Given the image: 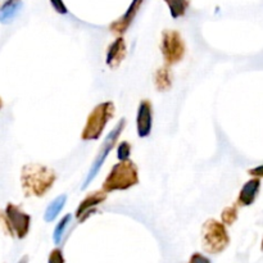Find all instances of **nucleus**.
I'll return each mask as SVG.
<instances>
[{
	"mask_svg": "<svg viewBox=\"0 0 263 263\" xmlns=\"http://www.w3.org/2000/svg\"><path fill=\"white\" fill-rule=\"evenodd\" d=\"M55 180V171L43 164L30 163L22 167L21 184L25 197H44L53 187Z\"/></svg>",
	"mask_w": 263,
	"mask_h": 263,
	"instance_id": "nucleus-1",
	"label": "nucleus"
},
{
	"mask_svg": "<svg viewBox=\"0 0 263 263\" xmlns=\"http://www.w3.org/2000/svg\"><path fill=\"white\" fill-rule=\"evenodd\" d=\"M139 184L138 167L133 161H123L116 163L110 170L109 175L103 182V192L113 193L122 192Z\"/></svg>",
	"mask_w": 263,
	"mask_h": 263,
	"instance_id": "nucleus-2",
	"label": "nucleus"
},
{
	"mask_svg": "<svg viewBox=\"0 0 263 263\" xmlns=\"http://www.w3.org/2000/svg\"><path fill=\"white\" fill-rule=\"evenodd\" d=\"M115 104L112 102H103L98 104L87 116L86 125L82 130L81 139L84 141L98 140L102 136L105 126L115 116Z\"/></svg>",
	"mask_w": 263,
	"mask_h": 263,
	"instance_id": "nucleus-3",
	"label": "nucleus"
},
{
	"mask_svg": "<svg viewBox=\"0 0 263 263\" xmlns=\"http://www.w3.org/2000/svg\"><path fill=\"white\" fill-rule=\"evenodd\" d=\"M203 248L210 254H218L228 248L230 243L226 226L216 220L205 221L202 228Z\"/></svg>",
	"mask_w": 263,
	"mask_h": 263,
	"instance_id": "nucleus-4",
	"label": "nucleus"
},
{
	"mask_svg": "<svg viewBox=\"0 0 263 263\" xmlns=\"http://www.w3.org/2000/svg\"><path fill=\"white\" fill-rule=\"evenodd\" d=\"M125 126H126V120H125V118H121L120 122H118L117 125H116L115 127L112 128V131L108 134L107 138H105V140H104V143H103L102 149L99 151L97 158L94 159L91 167H90L89 174H87L86 179H85V181H84V184L81 185V190L86 189V187L89 186L90 184H91L92 180L97 177V175L99 174V171L102 170L103 164H104L105 159H107L108 154H109L110 152H112V149L115 148L116 143H117L118 138H120V135L122 134Z\"/></svg>",
	"mask_w": 263,
	"mask_h": 263,
	"instance_id": "nucleus-5",
	"label": "nucleus"
},
{
	"mask_svg": "<svg viewBox=\"0 0 263 263\" xmlns=\"http://www.w3.org/2000/svg\"><path fill=\"white\" fill-rule=\"evenodd\" d=\"M161 50L166 66H174L181 62L185 55V43L181 35L175 30L163 31Z\"/></svg>",
	"mask_w": 263,
	"mask_h": 263,
	"instance_id": "nucleus-6",
	"label": "nucleus"
},
{
	"mask_svg": "<svg viewBox=\"0 0 263 263\" xmlns=\"http://www.w3.org/2000/svg\"><path fill=\"white\" fill-rule=\"evenodd\" d=\"M7 216L9 225L12 228L13 234L18 239H25L28 235L31 225V217L28 213L23 212L20 205H15L13 203H8L4 211Z\"/></svg>",
	"mask_w": 263,
	"mask_h": 263,
	"instance_id": "nucleus-7",
	"label": "nucleus"
},
{
	"mask_svg": "<svg viewBox=\"0 0 263 263\" xmlns=\"http://www.w3.org/2000/svg\"><path fill=\"white\" fill-rule=\"evenodd\" d=\"M153 127V105L151 100H141L136 115V131L139 138H148Z\"/></svg>",
	"mask_w": 263,
	"mask_h": 263,
	"instance_id": "nucleus-8",
	"label": "nucleus"
},
{
	"mask_svg": "<svg viewBox=\"0 0 263 263\" xmlns=\"http://www.w3.org/2000/svg\"><path fill=\"white\" fill-rule=\"evenodd\" d=\"M107 199V193L102 192H92L85 198L81 202V204L79 205V208L76 210V218L82 222L87 218V216H90V213L94 212V208L97 205L102 204L104 200Z\"/></svg>",
	"mask_w": 263,
	"mask_h": 263,
	"instance_id": "nucleus-9",
	"label": "nucleus"
},
{
	"mask_svg": "<svg viewBox=\"0 0 263 263\" xmlns=\"http://www.w3.org/2000/svg\"><path fill=\"white\" fill-rule=\"evenodd\" d=\"M143 2L144 0H133L131 5L128 7V9L126 10V13L123 14V17L120 18V20L116 21V22H113L112 25H110L109 28L110 31H112V33H115V35H117L118 37H120L121 35H123V33L127 31L128 26L131 25V22L134 21L135 15L138 14Z\"/></svg>",
	"mask_w": 263,
	"mask_h": 263,
	"instance_id": "nucleus-10",
	"label": "nucleus"
},
{
	"mask_svg": "<svg viewBox=\"0 0 263 263\" xmlns=\"http://www.w3.org/2000/svg\"><path fill=\"white\" fill-rule=\"evenodd\" d=\"M126 57V43L123 40L122 36L116 39L112 44L109 45L107 50V55H105V63L108 67L112 69H116Z\"/></svg>",
	"mask_w": 263,
	"mask_h": 263,
	"instance_id": "nucleus-11",
	"label": "nucleus"
},
{
	"mask_svg": "<svg viewBox=\"0 0 263 263\" xmlns=\"http://www.w3.org/2000/svg\"><path fill=\"white\" fill-rule=\"evenodd\" d=\"M259 189H261V179H252L241 187L240 194L238 198V204L248 207L253 204L254 200L258 197Z\"/></svg>",
	"mask_w": 263,
	"mask_h": 263,
	"instance_id": "nucleus-12",
	"label": "nucleus"
},
{
	"mask_svg": "<svg viewBox=\"0 0 263 263\" xmlns=\"http://www.w3.org/2000/svg\"><path fill=\"white\" fill-rule=\"evenodd\" d=\"M23 7L22 0H7L0 8V23L8 25L12 22Z\"/></svg>",
	"mask_w": 263,
	"mask_h": 263,
	"instance_id": "nucleus-13",
	"label": "nucleus"
},
{
	"mask_svg": "<svg viewBox=\"0 0 263 263\" xmlns=\"http://www.w3.org/2000/svg\"><path fill=\"white\" fill-rule=\"evenodd\" d=\"M66 194L59 195L55 199L51 200V203L48 205V208L45 210V213H44V221H45V222H53V221L58 217L59 213L62 212V210H63L64 205H66Z\"/></svg>",
	"mask_w": 263,
	"mask_h": 263,
	"instance_id": "nucleus-14",
	"label": "nucleus"
},
{
	"mask_svg": "<svg viewBox=\"0 0 263 263\" xmlns=\"http://www.w3.org/2000/svg\"><path fill=\"white\" fill-rule=\"evenodd\" d=\"M154 84L158 91H168L172 87V77L167 67L157 69L154 74Z\"/></svg>",
	"mask_w": 263,
	"mask_h": 263,
	"instance_id": "nucleus-15",
	"label": "nucleus"
},
{
	"mask_svg": "<svg viewBox=\"0 0 263 263\" xmlns=\"http://www.w3.org/2000/svg\"><path fill=\"white\" fill-rule=\"evenodd\" d=\"M170 8L172 18L177 20L180 17H184L189 8V2L187 0H164Z\"/></svg>",
	"mask_w": 263,
	"mask_h": 263,
	"instance_id": "nucleus-16",
	"label": "nucleus"
},
{
	"mask_svg": "<svg viewBox=\"0 0 263 263\" xmlns=\"http://www.w3.org/2000/svg\"><path fill=\"white\" fill-rule=\"evenodd\" d=\"M71 220L72 216L68 213V215L63 216V217L61 218V221L57 223L55 229H54L53 231V241L55 246H59V244L62 243V239H63L67 228H68V225L71 223Z\"/></svg>",
	"mask_w": 263,
	"mask_h": 263,
	"instance_id": "nucleus-17",
	"label": "nucleus"
},
{
	"mask_svg": "<svg viewBox=\"0 0 263 263\" xmlns=\"http://www.w3.org/2000/svg\"><path fill=\"white\" fill-rule=\"evenodd\" d=\"M221 220H222V225L225 226H231L235 223V221L238 220V205H229L221 213Z\"/></svg>",
	"mask_w": 263,
	"mask_h": 263,
	"instance_id": "nucleus-18",
	"label": "nucleus"
},
{
	"mask_svg": "<svg viewBox=\"0 0 263 263\" xmlns=\"http://www.w3.org/2000/svg\"><path fill=\"white\" fill-rule=\"evenodd\" d=\"M130 156H131V145L127 143V141H122L117 148V158L120 159V162H123V161H128Z\"/></svg>",
	"mask_w": 263,
	"mask_h": 263,
	"instance_id": "nucleus-19",
	"label": "nucleus"
},
{
	"mask_svg": "<svg viewBox=\"0 0 263 263\" xmlns=\"http://www.w3.org/2000/svg\"><path fill=\"white\" fill-rule=\"evenodd\" d=\"M0 230H3L5 234H8L9 236H14V234H13V230H12V228H10L9 221H8L4 211H0Z\"/></svg>",
	"mask_w": 263,
	"mask_h": 263,
	"instance_id": "nucleus-20",
	"label": "nucleus"
},
{
	"mask_svg": "<svg viewBox=\"0 0 263 263\" xmlns=\"http://www.w3.org/2000/svg\"><path fill=\"white\" fill-rule=\"evenodd\" d=\"M48 263H64L63 253L59 248L51 251L50 256H49V262Z\"/></svg>",
	"mask_w": 263,
	"mask_h": 263,
	"instance_id": "nucleus-21",
	"label": "nucleus"
},
{
	"mask_svg": "<svg viewBox=\"0 0 263 263\" xmlns=\"http://www.w3.org/2000/svg\"><path fill=\"white\" fill-rule=\"evenodd\" d=\"M50 4L53 5V8L55 9V12H58L59 14H67L68 9L64 5L63 0H50Z\"/></svg>",
	"mask_w": 263,
	"mask_h": 263,
	"instance_id": "nucleus-22",
	"label": "nucleus"
},
{
	"mask_svg": "<svg viewBox=\"0 0 263 263\" xmlns=\"http://www.w3.org/2000/svg\"><path fill=\"white\" fill-rule=\"evenodd\" d=\"M189 263H211V261L207 257L202 256L200 253H194L192 256V258H190Z\"/></svg>",
	"mask_w": 263,
	"mask_h": 263,
	"instance_id": "nucleus-23",
	"label": "nucleus"
},
{
	"mask_svg": "<svg viewBox=\"0 0 263 263\" xmlns=\"http://www.w3.org/2000/svg\"><path fill=\"white\" fill-rule=\"evenodd\" d=\"M249 174H251V175H257V176H258V177H261L262 174H263V172H262V166H258L256 170H251V171H249Z\"/></svg>",
	"mask_w": 263,
	"mask_h": 263,
	"instance_id": "nucleus-24",
	"label": "nucleus"
},
{
	"mask_svg": "<svg viewBox=\"0 0 263 263\" xmlns=\"http://www.w3.org/2000/svg\"><path fill=\"white\" fill-rule=\"evenodd\" d=\"M27 261H28V258H27V257H23V258L21 259V261L18 262V263H27Z\"/></svg>",
	"mask_w": 263,
	"mask_h": 263,
	"instance_id": "nucleus-25",
	"label": "nucleus"
},
{
	"mask_svg": "<svg viewBox=\"0 0 263 263\" xmlns=\"http://www.w3.org/2000/svg\"><path fill=\"white\" fill-rule=\"evenodd\" d=\"M2 108H3V99L0 98V110H2Z\"/></svg>",
	"mask_w": 263,
	"mask_h": 263,
	"instance_id": "nucleus-26",
	"label": "nucleus"
}]
</instances>
